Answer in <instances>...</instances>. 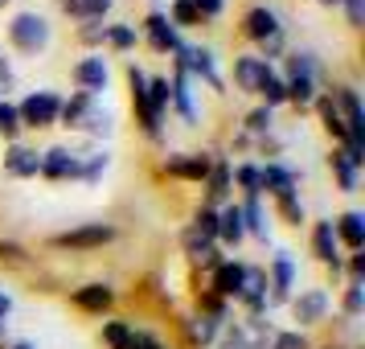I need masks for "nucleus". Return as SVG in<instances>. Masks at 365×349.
Masks as SVG:
<instances>
[{
	"label": "nucleus",
	"mask_w": 365,
	"mask_h": 349,
	"mask_svg": "<svg viewBox=\"0 0 365 349\" xmlns=\"http://www.w3.org/2000/svg\"><path fill=\"white\" fill-rule=\"evenodd\" d=\"M9 41H13V50H17V54L37 58V54L50 50L53 25L41 17V13H17V17L9 21Z\"/></svg>",
	"instance_id": "f257e3e1"
},
{
	"label": "nucleus",
	"mask_w": 365,
	"mask_h": 349,
	"mask_svg": "<svg viewBox=\"0 0 365 349\" xmlns=\"http://www.w3.org/2000/svg\"><path fill=\"white\" fill-rule=\"evenodd\" d=\"M173 66L177 70H185V74H193V79H201L205 86H214V91H222V74H217V58H214V50L210 46H177L173 50Z\"/></svg>",
	"instance_id": "f03ea898"
},
{
	"label": "nucleus",
	"mask_w": 365,
	"mask_h": 349,
	"mask_svg": "<svg viewBox=\"0 0 365 349\" xmlns=\"http://www.w3.org/2000/svg\"><path fill=\"white\" fill-rule=\"evenodd\" d=\"M58 111H62V95L58 91H29L25 99L17 103L21 128H53L58 123Z\"/></svg>",
	"instance_id": "7ed1b4c3"
},
{
	"label": "nucleus",
	"mask_w": 365,
	"mask_h": 349,
	"mask_svg": "<svg viewBox=\"0 0 365 349\" xmlns=\"http://www.w3.org/2000/svg\"><path fill=\"white\" fill-rule=\"evenodd\" d=\"M128 86H132V107H135V123L144 128V136L148 140H160L165 136V116H156L148 107V74L135 66H128Z\"/></svg>",
	"instance_id": "20e7f679"
},
{
	"label": "nucleus",
	"mask_w": 365,
	"mask_h": 349,
	"mask_svg": "<svg viewBox=\"0 0 365 349\" xmlns=\"http://www.w3.org/2000/svg\"><path fill=\"white\" fill-rule=\"evenodd\" d=\"M115 238V226L111 222H83V226H74V231H62L50 238V247L58 251H99L107 247Z\"/></svg>",
	"instance_id": "39448f33"
},
{
	"label": "nucleus",
	"mask_w": 365,
	"mask_h": 349,
	"mask_svg": "<svg viewBox=\"0 0 365 349\" xmlns=\"http://www.w3.org/2000/svg\"><path fill=\"white\" fill-rule=\"evenodd\" d=\"M210 247H217V210L214 206H201L193 214V222L181 231V251L189 259H197L201 251H210Z\"/></svg>",
	"instance_id": "423d86ee"
},
{
	"label": "nucleus",
	"mask_w": 365,
	"mask_h": 349,
	"mask_svg": "<svg viewBox=\"0 0 365 349\" xmlns=\"http://www.w3.org/2000/svg\"><path fill=\"white\" fill-rule=\"evenodd\" d=\"M292 288H296V259L292 251H275L267 267V304H287Z\"/></svg>",
	"instance_id": "0eeeda50"
},
{
	"label": "nucleus",
	"mask_w": 365,
	"mask_h": 349,
	"mask_svg": "<svg viewBox=\"0 0 365 349\" xmlns=\"http://www.w3.org/2000/svg\"><path fill=\"white\" fill-rule=\"evenodd\" d=\"M70 79H74V86H78L83 95L99 99L103 91H107V83H111V66H107L103 54H91V58H83V62H74Z\"/></svg>",
	"instance_id": "6e6552de"
},
{
	"label": "nucleus",
	"mask_w": 365,
	"mask_h": 349,
	"mask_svg": "<svg viewBox=\"0 0 365 349\" xmlns=\"http://www.w3.org/2000/svg\"><path fill=\"white\" fill-rule=\"evenodd\" d=\"M332 165V177L341 185V193H357V185H361V165H365V152L349 148V144H336L329 156Z\"/></svg>",
	"instance_id": "1a4fd4ad"
},
{
	"label": "nucleus",
	"mask_w": 365,
	"mask_h": 349,
	"mask_svg": "<svg viewBox=\"0 0 365 349\" xmlns=\"http://www.w3.org/2000/svg\"><path fill=\"white\" fill-rule=\"evenodd\" d=\"M37 177H46V181H78V177H83V156H78L74 148L41 152V168H37Z\"/></svg>",
	"instance_id": "9d476101"
},
{
	"label": "nucleus",
	"mask_w": 365,
	"mask_h": 349,
	"mask_svg": "<svg viewBox=\"0 0 365 349\" xmlns=\"http://www.w3.org/2000/svg\"><path fill=\"white\" fill-rule=\"evenodd\" d=\"M214 165V152H173L165 156V177H177V181H205V173Z\"/></svg>",
	"instance_id": "9b49d317"
},
{
	"label": "nucleus",
	"mask_w": 365,
	"mask_h": 349,
	"mask_svg": "<svg viewBox=\"0 0 365 349\" xmlns=\"http://www.w3.org/2000/svg\"><path fill=\"white\" fill-rule=\"evenodd\" d=\"M283 34V21L275 9H267V4H255V9H247V17H242V37L247 41H255V46H267L271 37Z\"/></svg>",
	"instance_id": "f8f14e48"
},
{
	"label": "nucleus",
	"mask_w": 365,
	"mask_h": 349,
	"mask_svg": "<svg viewBox=\"0 0 365 349\" xmlns=\"http://www.w3.org/2000/svg\"><path fill=\"white\" fill-rule=\"evenodd\" d=\"M287 304H292V316L299 320V333L308 329V325H320L329 316V292L324 288H308V292L292 296Z\"/></svg>",
	"instance_id": "ddd939ff"
},
{
	"label": "nucleus",
	"mask_w": 365,
	"mask_h": 349,
	"mask_svg": "<svg viewBox=\"0 0 365 349\" xmlns=\"http://www.w3.org/2000/svg\"><path fill=\"white\" fill-rule=\"evenodd\" d=\"M259 181H263V193L283 201V198H296L299 177H296V168L279 165V161H267V165H259Z\"/></svg>",
	"instance_id": "4468645a"
},
{
	"label": "nucleus",
	"mask_w": 365,
	"mask_h": 349,
	"mask_svg": "<svg viewBox=\"0 0 365 349\" xmlns=\"http://www.w3.org/2000/svg\"><path fill=\"white\" fill-rule=\"evenodd\" d=\"M144 41H148L156 54H173L177 46H181V29H177V25H173V21L156 9V13H148V17H144Z\"/></svg>",
	"instance_id": "2eb2a0df"
},
{
	"label": "nucleus",
	"mask_w": 365,
	"mask_h": 349,
	"mask_svg": "<svg viewBox=\"0 0 365 349\" xmlns=\"http://www.w3.org/2000/svg\"><path fill=\"white\" fill-rule=\"evenodd\" d=\"M70 304L74 308H83V313L91 316H103V313H111V304H115V288L111 283H83V288H74V296H70Z\"/></svg>",
	"instance_id": "dca6fc26"
},
{
	"label": "nucleus",
	"mask_w": 365,
	"mask_h": 349,
	"mask_svg": "<svg viewBox=\"0 0 365 349\" xmlns=\"http://www.w3.org/2000/svg\"><path fill=\"white\" fill-rule=\"evenodd\" d=\"M242 280H247V263H238V259H222L214 267V280H210V292L217 300H238L242 292Z\"/></svg>",
	"instance_id": "f3484780"
},
{
	"label": "nucleus",
	"mask_w": 365,
	"mask_h": 349,
	"mask_svg": "<svg viewBox=\"0 0 365 349\" xmlns=\"http://www.w3.org/2000/svg\"><path fill=\"white\" fill-rule=\"evenodd\" d=\"M238 304H242L250 316H263L267 308H271V304H267V267H247V280H242Z\"/></svg>",
	"instance_id": "a211bd4d"
},
{
	"label": "nucleus",
	"mask_w": 365,
	"mask_h": 349,
	"mask_svg": "<svg viewBox=\"0 0 365 349\" xmlns=\"http://www.w3.org/2000/svg\"><path fill=\"white\" fill-rule=\"evenodd\" d=\"M185 325V337L193 341V349H210L217 341V333H222V325H226V316H214V313H193L181 320Z\"/></svg>",
	"instance_id": "6ab92c4d"
},
{
	"label": "nucleus",
	"mask_w": 365,
	"mask_h": 349,
	"mask_svg": "<svg viewBox=\"0 0 365 349\" xmlns=\"http://www.w3.org/2000/svg\"><path fill=\"white\" fill-rule=\"evenodd\" d=\"M312 255L329 267L332 275L341 271V243H336V234H332V222H316L312 226Z\"/></svg>",
	"instance_id": "aec40b11"
},
{
	"label": "nucleus",
	"mask_w": 365,
	"mask_h": 349,
	"mask_svg": "<svg viewBox=\"0 0 365 349\" xmlns=\"http://www.w3.org/2000/svg\"><path fill=\"white\" fill-rule=\"evenodd\" d=\"M168 107H177V116L189 123V128H197V107H193V91H189V74L185 70H173V83H168Z\"/></svg>",
	"instance_id": "412c9836"
},
{
	"label": "nucleus",
	"mask_w": 365,
	"mask_h": 349,
	"mask_svg": "<svg viewBox=\"0 0 365 349\" xmlns=\"http://www.w3.org/2000/svg\"><path fill=\"white\" fill-rule=\"evenodd\" d=\"M37 168H41V152L29 148V144H9V152H4V173L9 177L25 181V177H37Z\"/></svg>",
	"instance_id": "4be33fe9"
},
{
	"label": "nucleus",
	"mask_w": 365,
	"mask_h": 349,
	"mask_svg": "<svg viewBox=\"0 0 365 349\" xmlns=\"http://www.w3.org/2000/svg\"><path fill=\"white\" fill-rule=\"evenodd\" d=\"M247 238V226H242V210H238V201H226L222 210H217V243L222 247H238Z\"/></svg>",
	"instance_id": "5701e85b"
},
{
	"label": "nucleus",
	"mask_w": 365,
	"mask_h": 349,
	"mask_svg": "<svg viewBox=\"0 0 365 349\" xmlns=\"http://www.w3.org/2000/svg\"><path fill=\"white\" fill-rule=\"evenodd\" d=\"M205 206H226V198H230V189H234V181H230V165L226 161H217L214 156V165H210V173H205Z\"/></svg>",
	"instance_id": "b1692460"
},
{
	"label": "nucleus",
	"mask_w": 365,
	"mask_h": 349,
	"mask_svg": "<svg viewBox=\"0 0 365 349\" xmlns=\"http://www.w3.org/2000/svg\"><path fill=\"white\" fill-rule=\"evenodd\" d=\"M332 234H336V243H345L349 251H361L365 247V214L361 210H345V214L332 222Z\"/></svg>",
	"instance_id": "393cba45"
},
{
	"label": "nucleus",
	"mask_w": 365,
	"mask_h": 349,
	"mask_svg": "<svg viewBox=\"0 0 365 349\" xmlns=\"http://www.w3.org/2000/svg\"><path fill=\"white\" fill-rule=\"evenodd\" d=\"M271 66V62H263L259 54H238L234 58V83H238V91H247V95H255L259 91V79H263V70Z\"/></svg>",
	"instance_id": "a878e982"
},
{
	"label": "nucleus",
	"mask_w": 365,
	"mask_h": 349,
	"mask_svg": "<svg viewBox=\"0 0 365 349\" xmlns=\"http://www.w3.org/2000/svg\"><path fill=\"white\" fill-rule=\"evenodd\" d=\"M238 210H242V226L247 234H255L259 243H271V222H267V210L259 198H242L238 201Z\"/></svg>",
	"instance_id": "bb28decb"
},
{
	"label": "nucleus",
	"mask_w": 365,
	"mask_h": 349,
	"mask_svg": "<svg viewBox=\"0 0 365 349\" xmlns=\"http://www.w3.org/2000/svg\"><path fill=\"white\" fill-rule=\"evenodd\" d=\"M95 103H99V99H91V95H83V91H74L70 99H62L58 123H62V128H70V132H78V128H83V119H86V111H91Z\"/></svg>",
	"instance_id": "cd10ccee"
},
{
	"label": "nucleus",
	"mask_w": 365,
	"mask_h": 349,
	"mask_svg": "<svg viewBox=\"0 0 365 349\" xmlns=\"http://www.w3.org/2000/svg\"><path fill=\"white\" fill-rule=\"evenodd\" d=\"M255 95H259V99H263V107H271V111H275V107H283V103H287V86H283V74H279V70L267 66Z\"/></svg>",
	"instance_id": "c85d7f7f"
},
{
	"label": "nucleus",
	"mask_w": 365,
	"mask_h": 349,
	"mask_svg": "<svg viewBox=\"0 0 365 349\" xmlns=\"http://www.w3.org/2000/svg\"><path fill=\"white\" fill-rule=\"evenodd\" d=\"M111 4H115V0H62V13L86 25V21H103L111 13Z\"/></svg>",
	"instance_id": "c756f323"
},
{
	"label": "nucleus",
	"mask_w": 365,
	"mask_h": 349,
	"mask_svg": "<svg viewBox=\"0 0 365 349\" xmlns=\"http://www.w3.org/2000/svg\"><path fill=\"white\" fill-rule=\"evenodd\" d=\"M316 111H320V123H324V132L336 136V144H345V140H349V128H345V119H341V111H336L332 95H316Z\"/></svg>",
	"instance_id": "7c9ffc66"
},
{
	"label": "nucleus",
	"mask_w": 365,
	"mask_h": 349,
	"mask_svg": "<svg viewBox=\"0 0 365 349\" xmlns=\"http://www.w3.org/2000/svg\"><path fill=\"white\" fill-rule=\"evenodd\" d=\"M135 329L128 320H103V345L107 349H132Z\"/></svg>",
	"instance_id": "2f4dec72"
},
{
	"label": "nucleus",
	"mask_w": 365,
	"mask_h": 349,
	"mask_svg": "<svg viewBox=\"0 0 365 349\" xmlns=\"http://www.w3.org/2000/svg\"><path fill=\"white\" fill-rule=\"evenodd\" d=\"M230 181L242 189V198H263V181H259V165H238L230 168Z\"/></svg>",
	"instance_id": "473e14b6"
},
{
	"label": "nucleus",
	"mask_w": 365,
	"mask_h": 349,
	"mask_svg": "<svg viewBox=\"0 0 365 349\" xmlns=\"http://www.w3.org/2000/svg\"><path fill=\"white\" fill-rule=\"evenodd\" d=\"M283 86H287V103H296V107H308V103H316V79H299V74H292V79H283Z\"/></svg>",
	"instance_id": "72a5a7b5"
},
{
	"label": "nucleus",
	"mask_w": 365,
	"mask_h": 349,
	"mask_svg": "<svg viewBox=\"0 0 365 349\" xmlns=\"http://www.w3.org/2000/svg\"><path fill=\"white\" fill-rule=\"evenodd\" d=\"M271 128H275V111H271V107H255V111L242 119V132H247L250 140H255V136H259V140H267V136H271Z\"/></svg>",
	"instance_id": "f704fd0d"
},
{
	"label": "nucleus",
	"mask_w": 365,
	"mask_h": 349,
	"mask_svg": "<svg viewBox=\"0 0 365 349\" xmlns=\"http://www.w3.org/2000/svg\"><path fill=\"white\" fill-rule=\"evenodd\" d=\"M135 41H140L135 25H107V41L103 46H111L115 54H128V50H135Z\"/></svg>",
	"instance_id": "c9c22d12"
},
{
	"label": "nucleus",
	"mask_w": 365,
	"mask_h": 349,
	"mask_svg": "<svg viewBox=\"0 0 365 349\" xmlns=\"http://www.w3.org/2000/svg\"><path fill=\"white\" fill-rule=\"evenodd\" d=\"M111 128H115V119H111V111H103L99 103L86 111V119H83V128L78 132H86V136H111Z\"/></svg>",
	"instance_id": "e433bc0d"
},
{
	"label": "nucleus",
	"mask_w": 365,
	"mask_h": 349,
	"mask_svg": "<svg viewBox=\"0 0 365 349\" xmlns=\"http://www.w3.org/2000/svg\"><path fill=\"white\" fill-rule=\"evenodd\" d=\"M107 168H111V156H107V152H91V156H83V177H78V181L99 185Z\"/></svg>",
	"instance_id": "4c0bfd02"
},
{
	"label": "nucleus",
	"mask_w": 365,
	"mask_h": 349,
	"mask_svg": "<svg viewBox=\"0 0 365 349\" xmlns=\"http://www.w3.org/2000/svg\"><path fill=\"white\" fill-rule=\"evenodd\" d=\"M177 29H189V25H201V17H197V9H193V0H173L168 4V13H165Z\"/></svg>",
	"instance_id": "58836bf2"
},
{
	"label": "nucleus",
	"mask_w": 365,
	"mask_h": 349,
	"mask_svg": "<svg viewBox=\"0 0 365 349\" xmlns=\"http://www.w3.org/2000/svg\"><path fill=\"white\" fill-rule=\"evenodd\" d=\"M0 136L4 140H13L17 144V136H21V116H17V103H0Z\"/></svg>",
	"instance_id": "ea45409f"
},
{
	"label": "nucleus",
	"mask_w": 365,
	"mask_h": 349,
	"mask_svg": "<svg viewBox=\"0 0 365 349\" xmlns=\"http://www.w3.org/2000/svg\"><path fill=\"white\" fill-rule=\"evenodd\" d=\"M341 308H345V316H361L365 313V283H349L345 296H341Z\"/></svg>",
	"instance_id": "a19ab883"
},
{
	"label": "nucleus",
	"mask_w": 365,
	"mask_h": 349,
	"mask_svg": "<svg viewBox=\"0 0 365 349\" xmlns=\"http://www.w3.org/2000/svg\"><path fill=\"white\" fill-rule=\"evenodd\" d=\"M267 349H312V341H308L299 329H283V333L271 337V345H267Z\"/></svg>",
	"instance_id": "79ce46f5"
},
{
	"label": "nucleus",
	"mask_w": 365,
	"mask_h": 349,
	"mask_svg": "<svg viewBox=\"0 0 365 349\" xmlns=\"http://www.w3.org/2000/svg\"><path fill=\"white\" fill-rule=\"evenodd\" d=\"M148 107L156 116L168 111V79H148Z\"/></svg>",
	"instance_id": "37998d69"
},
{
	"label": "nucleus",
	"mask_w": 365,
	"mask_h": 349,
	"mask_svg": "<svg viewBox=\"0 0 365 349\" xmlns=\"http://www.w3.org/2000/svg\"><path fill=\"white\" fill-rule=\"evenodd\" d=\"M78 41H83V46H103V41H107V25H103V21L78 25Z\"/></svg>",
	"instance_id": "c03bdc74"
},
{
	"label": "nucleus",
	"mask_w": 365,
	"mask_h": 349,
	"mask_svg": "<svg viewBox=\"0 0 365 349\" xmlns=\"http://www.w3.org/2000/svg\"><path fill=\"white\" fill-rule=\"evenodd\" d=\"M279 214L287 218V226H304V201H299V198H283L279 201Z\"/></svg>",
	"instance_id": "a18cd8bd"
},
{
	"label": "nucleus",
	"mask_w": 365,
	"mask_h": 349,
	"mask_svg": "<svg viewBox=\"0 0 365 349\" xmlns=\"http://www.w3.org/2000/svg\"><path fill=\"white\" fill-rule=\"evenodd\" d=\"M341 9L349 17V29H365V0H341Z\"/></svg>",
	"instance_id": "49530a36"
},
{
	"label": "nucleus",
	"mask_w": 365,
	"mask_h": 349,
	"mask_svg": "<svg viewBox=\"0 0 365 349\" xmlns=\"http://www.w3.org/2000/svg\"><path fill=\"white\" fill-rule=\"evenodd\" d=\"M0 263H29V251L21 243H0Z\"/></svg>",
	"instance_id": "de8ad7c7"
},
{
	"label": "nucleus",
	"mask_w": 365,
	"mask_h": 349,
	"mask_svg": "<svg viewBox=\"0 0 365 349\" xmlns=\"http://www.w3.org/2000/svg\"><path fill=\"white\" fill-rule=\"evenodd\" d=\"M193 9H197L201 21H214V17L226 13V0H193Z\"/></svg>",
	"instance_id": "09e8293b"
},
{
	"label": "nucleus",
	"mask_w": 365,
	"mask_h": 349,
	"mask_svg": "<svg viewBox=\"0 0 365 349\" xmlns=\"http://www.w3.org/2000/svg\"><path fill=\"white\" fill-rule=\"evenodd\" d=\"M349 283H365V255L361 251L349 255Z\"/></svg>",
	"instance_id": "8fccbe9b"
},
{
	"label": "nucleus",
	"mask_w": 365,
	"mask_h": 349,
	"mask_svg": "<svg viewBox=\"0 0 365 349\" xmlns=\"http://www.w3.org/2000/svg\"><path fill=\"white\" fill-rule=\"evenodd\" d=\"M217 263H222V251H217V247H210V251H201L197 259H193V267H201V271H214Z\"/></svg>",
	"instance_id": "3c124183"
},
{
	"label": "nucleus",
	"mask_w": 365,
	"mask_h": 349,
	"mask_svg": "<svg viewBox=\"0 0 365 349\" xmlns=\"http://www.w3.org/2000/svg\"><path fill=\"white\" fill-rule=\"evenodd\" d=\"M132 349H168V345H160V341H156L152 333H140V329H135V337H132Z\"/></svg>",
	"instance_id": "603ef678"
},
{
	"label": "nucleus",
	"mask_w": 365,
	"mask_h": 349,
	"mask_svg": "<svg viewBox=\"0 0 365 349\" xmlns=\"http://www.w3.org/2000/svg\"><path fill=\"white\" fill-rule=\"evenodd\" d=\"M0 313H4V316L13 313V296H9V292H4V288H0Z\"/></svg>",
	"instance_id": "864d4df0"
},
{
	"label": "nucleus",
	"mask_w": 365,
	"mask_h": 349,
	"mask_svg": "<svg viewBox=\"0 0 365 349\" xmlns=\"http://www.w3.org/2000/svg\"><path fill=\"white\" fill-rule=\"evenodd\" d=\"M9 349H34V341H13Z\"/></svg>",
	"instance_id": "5fc2aeb1"
},
{
	"label": "nucleus",
	"mask_w": 365,
	"mask_h": 349,
	"mask_svg": "<svg viewBox=\"0 0 365 349\" xmlns=\"http://www.w3.org/2000/svg\"><path fill=\"white\" fill-rule=\"evenodd\" d=\"M316 4H324V9H341V0H316Z\"/></svg>",
	"instance_id": "6e6d98bb"
},
{
	"label": "nucleus",
	"mask_w": 365,
	"mask_h": 349,
	"mask_svg": "<svg viewBox=\"0 0 365 349\" xmlns=\"http://www.w3.org/2000/svg\"><path fill=\"white\" fill-rule=\"evenodd\" d=\"M4 325H9V316H4V313H0V333H4Z\"/></svg>",
	"instance_id": "4d7b16f0"
},
{
	"label": "nucleus",
	"mask_w": 365,
	"mask_h": 349,
	"mask_svg": "<svg viewBox=\"0 0 365 349\" xmlns=\"http://www.w3.org/2000/svg\"><path fill=\"white\" fill-rule=\"evenodd\" d=\"M4 4H9V0H0V9H4Z\"/></svg>",
	"instance_id": "13d9d810"
},
{
	"label": "nucleus",
	"mask_w": 365,
	"mask_h": 349,
	"mask_svg": "<svg viewBox=\"0 0 365 349\" xmlns=\"http://www.w3.org/2000/svg\"><path fill=\"white\" fill-rule=\"evenodd\" d=\"M324 349H336V345H324Z\"/></svg>",
	"instance_id": "bf43d9fd"
}]
</instances>
